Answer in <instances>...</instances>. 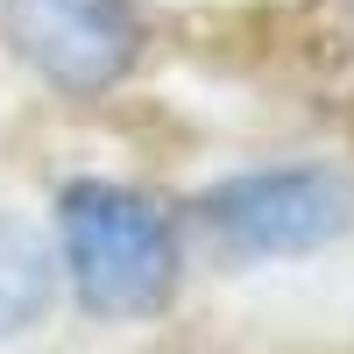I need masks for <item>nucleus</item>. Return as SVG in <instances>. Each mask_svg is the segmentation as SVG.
<instances>
[{
    "instance_id": "nucleus-4",
    "label": "nucleus",
    "mask_w": 354,
    "mask_h": 354,
    "mask_svg": "<svg viewBox=\"0 0 354 354\" xmlns=\"http://www.w3.org/2000/svg\"><path fill=\"white\" fill-rule=\"evenodd\" d=\"M57 255L21 213H0V340H21L57 305Z\"/></svg>"
},
{
    "instance_id": "nucleus-1",
    "label": "nucleus",
    "mask_w": 354,
    "mask_h": 354,
    "mask_svg": "<svg viewBox=\"0 0 354 354\" xmlns=\"http://www.w3.org/2000/svg\"><path fill=\"white\" fill-rule=\"evenodd\" d=\"M57 248L78 305L93 319H149L170 305L185 248L177 220L149 192L113 185V177H78L57 198Z\"/></svg>"
},
{
    "instance_id": "nucleus-3",
    "label": "nucleus",
    "mask_w": 354,
    "mask_h": 354,
    "mask_svg": "<svg viewBox=\"0 0 354 354\" xmlns=\"http://www.w3.org/2000/svg\"><path fill=\"white\" fill-rule=\"evenodd\" d=\"M0 28L21 64L71 100L128 85L149 50V21L135 0H0Z\"/></svg>"
},
{
    "instance_id": "nucleus-2",
    "label": "nucleus",
    "mask_w": 354,
    "mask_h": 354,
    "mask_svg": "<svg viewBox=\"0 0 354 354\" xmlns=\"http://www.w3.org/2000/svg\"><path fill=\"white\" fill-rule=\"evenodd\" d=\"M205 241H220L227 255H312L340 241L354 227V185L333 163H270L241 170L198 198Z\"/></svg>"
}]
</instances>
